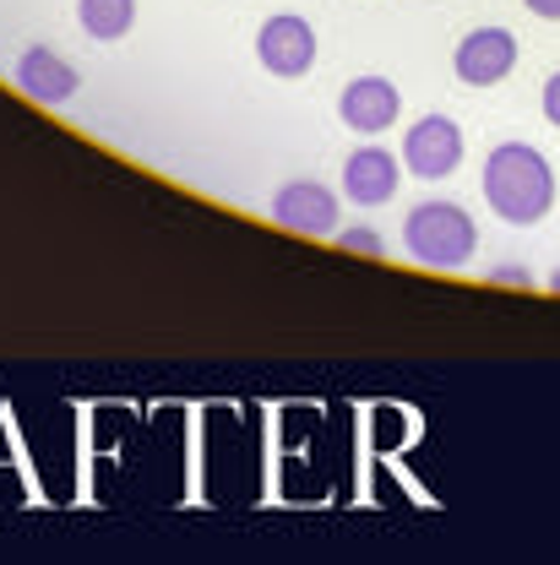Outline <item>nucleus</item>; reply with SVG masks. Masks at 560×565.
<instances>
[{
    "instance_id": "nucleus-1",
    "label": "nucleus",
    "mask_w": 560,
    "mask_h": 565,
    "mask_svg": "<svg viewBox=\"0 0 560 565\" xmlns=\"http://www.w3.org/2000/svg\"><path fill=\"white\" fill-rule=\"evenodd\" d=\"M485 202L500 223L528 228L556 207V169L533 141H500L485 158Z\"/></svg>"
},
{
    "instance_id": "nucleus-2",
    "label": "nucleus",
    "mask_w": 560,
    "mask_h": 565,
    "mask_svg": "<svg viewBox=\"0 0 560 565\" xmlns=\"http://www.w3.org/2000/svg\"><path fill=\"white\" fill-rule=\"evenodd\" d=\"M403 245L430 273H457L479 250V223L457 202H420V207L403 217Z\"/></svg>"
},
{
    "instance_id": "nucleus-3",
    "label": "nucleus",
    "mask_w": 560,
    "mask_h": 565,
    "mask_svg": "<svg viewBox=\"0 0 560 565\" xmlns=\"http://www.w3.org/2000/svg\"><path fill=\"white\" fill-rule=\"evenodd\" d=\"M338 191L321 185V180H288L273 196V223L288 234H305V239H332L338 234Z\"/></svg>"
},
{
    "instance_id": "nucleus-4",
    "label": "nucleus",
    "mask_w": 560,
    "mask_h": 565,
    "mask_svg": "<svg viewBox=\"0 0 560 565\" xmlns=\"http://www.w3.org/2000/svg\"><path fill=\"white\" fill-rule=\"evenodd\" d=\"M256 61L273 71V76H288V82L305 76V71L316 66V28L305 17H294V11L267 17L262 33H256Z\"/></svg>"
},
{
    "instance_id": "nucleus-5",
    "label": "nucleus",
    "mask_w": 560,
    "mask_h": 565,
    "mask_svg": "<svg viewBox=\"0 0 560 565\" xmlns=\"http://www.w3.org/2000/svg\"><path fill=\"white\" fill-rule=\"evenodd\" d=\"M398 158H403V169L420 174V180H446V174L463 163V131H457V120L424 115L420 126H409Z\"/></svg>"
},
{
    "instance_id": "nucleus-6",
    "label": "nucleus",
    "mask_w": 560,
    "mask_h": 565,
    "mask_svg": "<svg viewBox=\"0 0 560 565\" xmlns=\"http://www.w3.org/2000/svg\"><path fill=\"white\" fill-rule=\"evenodd\" d=\"M338 115H344V126L359 131V137H381L387 126H398L403 93H398L387 76H353L349 87H344V98H338Z\"/></svg>"
},
{
    "instance_id": "nucleus-7",
    "label": "nucleus",
    "mask_w": 560,
    "mask_h": 565,
    "mask_svg": "<svg viewBox=\"0 0 560 565\" xmlns=\"http://www.w3.org/2000/svg\"><path fill=\"white\" fill-rule=\"evenodd\" d=\"M398 180H403V158L387 147H353L344 163V196L353 207H387L398 196Z\"/></svg>"
},
{
    "instance_id": "nucleus-8",
    "label": "nucleus",
    "mask_w": 560,
    "mask_h": 565,
    "mask_svg": "<svg viewBox=\"0 0 560 565\" xmlns=\"http://www.w3.org/2000/svg\"><path fill=\"white\" fill-rule=\"evenodd\" d=\"M511 66H517V39L506 28H474L452 55L457 82H468V87H495L500 76H511Z\"/></svg>"
},
{
    "instance_id": "nucleus-9",
    "label": "nucleus",
    "mask_w": 560,
    "mask_h": 565,
    "mask_svg": "<svg viewBox=\"0 0 560 565\" xmlns=\"http://www.w3.org/2000/svg\"><path fill=\"white\" fill-rule=\"evenodd\" d=\"M17 87H22L33 104L61 109V104H71V98H76L82 71L71 66L66 55H55L50 44H33V50H22V55H17Z\"/></svg>"
},
{
    "instance_id": "nucleus-10",
    "label": "nucleus",
    "mask_w": 560,
    "mask_h": 565,
    "mask_svg": "<svg viewBox=\"0 0 560 565\" xmlns=\"http://www.w3.org/2000/svg\"><path fill=\"white\" fill-rule=\"evenodd\" d=\"M76 22H82L87 39L115 44V39L131 33V22H137V0H76Z\"/></svg>"
},
{
    "instance_id": "nucleus-11",
    "label": "nucleus",
    "mask_w": 560,
    "mask_h": 565,
    "mask_svg": "<svg viewBox=\"0 0 560 565\" xmlns=\"http://www.w3.org/2000/svg\"><path fill=\"white\" fill-rule=\"evenodd\" d=\"M338 245L353 250V256H387V234L381 228H364V223H353V228L338 223Z\"/></svg>"
},
{
    "instance_id": "nucleus-12",
    "label": "nucleus",
    "mask_w": 560,
    "mask_h": 565,
    "mask_svg": "<svg viewBox=\"0 0 560 565\" xmlns=\"http://www.w3.org/2000/svg\"><path fill=\"white\" fill-rule=\"evenodd\" d=\"M545 120H550V126H560V71L545 82Z\"/></svg>"
},
{
    "instance_id": "nucleus-13",
    "label": "nucleus",
    "mask_w": 560,
    "mask_h": 565,
    "mask_svg": "<svg viewBox=\"0 0 560 565\" xmlns=\"http://www.w3.org/2000/svg\"><path fill=\"white\" fill-rule=\"evenodd\" d=\"M533 17H545V22H560V0H522Z\"/></svg>"
},
{
    "instance_id": "nucleus-14",
    "label": "nucleus",
    "mask_w": 560,
    "mask_h": 565,
    "mask_svg": "<svg viewBox=\"0 0 560 565\" xmlns=\"http://www.w3.org/2000/svg\"><path fill=\"white\" fill-rule=\"evenodd\" d=\"M490 278L495 282H533V273H528V267H495Z\"/></svg>"
},
{
    "instance_id": "nucleus-15",
    "label": "nucleus",
    "mask_w": 560,
    "mask_h": 565,
    "mask_svg": "<svg viewBox=\"0 0 560 565\" xmlns=\"http://www.w3.org/2000/svg\"><path fill=\"white\" fill-rule=\"evenodd\" d=\"M550 288H556V294H560V267H556V273H550Z\"/></svg>"
}]
</instances>
